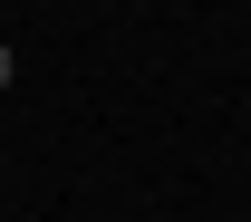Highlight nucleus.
Returning <instances> with one entry per match:
<instances>
[{"mask_svg":"<svg viewBox=\"0 0 251 222\" xmlns=\"http://www.w3.org/2000/svg\"><path fill=\"white\" fill-rule=\"evenodd\" d=\"M0 87H10V49H0Z\"/></svg>","mask_w":251,"mask_h":222,"instance_id":"f257e3e1","label":"nucleus"}]
</instances>
